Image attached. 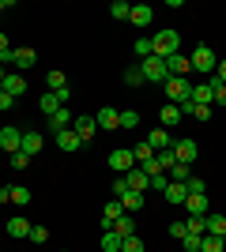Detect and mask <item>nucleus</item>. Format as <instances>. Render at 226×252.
Returning <instances> with one entry per match:
<instances>
[{
    "label": "nucleus",
    "mask_w": 226,
    "mask_h": 252,
    "mask_svg": "<svg viewBox=\"0 0 226 252\" xmlns=\"http://www.w3.org/2000/svg\"><path fill=\"white\" fill-rule=\"evenodd\" d=\"M151 45H155V57L170 61L173 53H177V45H181V34H177V31H159L155 38H151Z\"/></svg>",
    "instance_id": "nucleus-1"
},
{
    "label": "nucleus",
    "mask_w": 226,
    "mask_h": 252,
    "mask_svg": "<svg viewBox=\"0 0 226 252\" xmlns=\"http://www.w3.org/2000/svg\"><path fill=\"white\" fill-rule=\"evenodd\" d=\"M189 61H193V72H204V79H211V75H215V68H219V57L207 49V45H200Z\"/></svg>",
    "instance_id": "nucleus-2"
},
{
    "label": "nucleus",
    "mask_w": 226,
    "mask_h": 252,
    "mask_svg": "<svg viewBox=\"0 0 226 252\" xmlns=\"http://www.w3.org/2000/svg\"><path fill=\"white\" fill-rule=\"evenodd\" d=\"M162 87H166V98H170L173 105H181V102H189V98H193V83H189V79H177V75H170Z\"/></svg>",
    "instance_id": "nucleus-3"
},
{
    "label": "nucleus",
    "mask_w": 226,
    "mask_h": 252,
    "mask_svg": "<svg viewBox=\"0 0 226 252\" xmlns=\"http://www.w3.org/2000/svg\"><path fill=\"white\" fill-rule=\"evenodd\" d=\"M140 68H143V79H147V83H166V79H170V68H166L162 57H147Z\"/></svg>",
    "instance_id": "nucleus-4"
},
{
    "label": "nucleus",
    "mask_w": 226,
    "mask_h": 252,
    "mask_svg": "<svg viewBox=\"0 0 226 252\" xmlns=\"http://www.w3.org/2000/svg\"><path fill=\"white\" fill-rule=\"evenodd\" d=\"M109 169L117 173V177H125L129 169H136V158H132V147H117L113 155H109Z\"/></svg>",
    "instance_id": "nucleus-5"
},
{
    "label": "nucleus",
    "mask_w": 226,
    "mask_h": 252,
    "mask_svg": "<svg viewBox=\"0 0 226 252\" xmlns=\"http://www.w3.org/2000/svg\"><path fill=\"white\" fill-rule=\"evenodd\" d=\"M72 132L83 139V143H87V139H95V136H98V121H95V113H79V117L72 121Z\"/></svg>",
    "instance_id": "nucleus-6"
},
{
    "label": "nucleus",
    "mask_w": 226,
    "mask_h": 252,
    "mask_svg": "<svg viewBox=\"0 0 226 252\" xmlns=\"http://www.w3.org/2000/svg\"><path fill=\"white\" fill-rule=\"evenodd\" d=\"M196 155H200V147H196V139H173V158L177 162H185V166H193Z\"/></svg>",
    "instance_id": "nucleus-7"
},
{
    "label": "nucleus",
    "mask_w": 226,
    "mask_h": 252,
    "mask_svg": "<svg viewBox=\"0 0 226 252\" xmlns=\"http://www.w3.org/2000/svg\"><path fill=\"white\" fill-rule=\"evenodd\" d=\"M0 147L8 151V155H15V151H23V128H15V125L0 128Z\"/></svg>",
    "instance_id": "nucleus-8"
},
{
    "label": "nucleus",
    "mask_w": 226,
    "mask_h": 252,
    "mask_svg": "<svg viewBox=\"0 0 226 252\" xmlns=\"http://www.w3.org/2000/svg\"><path fill=\"white\" fill-rule=\"evenodd\" d=\"M95 121H98V132H113V128H121V113L113 109V105H102L95 113Z\"/></svg>",
    "instance_id": "nucleus-9"
},
{
    "label": "nucleus",
    "mask_w": 226,
    "mask_h": 252,
    "mask_svg": "<svg viewBox=\"0 0 226 252\" xmlns=\"http://www.w3.org/2000/svg\"><path fill=\"white\" fill-rule=\"evenodd\" d=\"M162 196H166V203H173V207H185V200H189V185H185V181H170Z\"/></svg>",
    "instance_id": "nucleus-10"
},
{
    "label": "nucleus",
    "mask_w": 226,
    "mask_h": 252,
    "mask_svg": "<svg viewBox=\"0 0 226 252\" xmlns=\"http://www.w3.org/2000/svg\"><path fill=\"white\" fill-rule=\"evenodd\" d=\"M185 211H189V219H204L207 215V192H189Z\"/></svg>",
    "instance_id": "nucleus-11"
},
{
    "label": "nucleus",
    "mask_w": 226,
    "mask_h": 252,
    "mask_svg": "<svg viewBox=\"0 0 226 252\" xmlns=\"http://www.w3.org/2000/svg\"><path fill=\"white\" fill-rule=\"evenodd\" d=\"M4 94H11V98L27 94V75H19V72H8V75H4Z\"/></svg>",
    "instance_id": "nucleus-12"
},
{
    "label": "nucleus",
    "mask_w": 226,
    "mask_h": 252,
    "mask_svg": "<svg viewBox=\"0 0 226 252\" xmlns=\"http://www.w3.org/2000/svg\"><path fill=\"white\" fill-rule=\"evenodd\" d=\"M166 68H170V75H177V79H189V72H193V61H189V57H181V53H173L170 61H166Z\"/></svg>",
    "instance_id": "nucleus-13"
},
{
    "label": "nucleus",
    "mask_w": 226,
    "mask_h": 252,
    "mask_svg": "<svg viewBox=\"0 0 226 252\" xmlns=\"http://www.w3.org/2000/svg\"><path fill=\"white\" fill-rule=\"evenodd\" d=\"M147 143L155 147V155H159V151H170V147H173L170 128H155V132H147Z\"/></svg>",
    "instance_id": "nucleus-14"
},
{
    "label": "nucleus",
    "mask_w": 226,
    "mask_h": 252,
    "mask_svg": "<svg viewBox=\"0 0 226 252\" xmlns=\"http://www.w3.org/2000/svg\"><path fill=\"white\" fill-rule=\"evenodd\" d=\"M125 181H129V192H147V189H151V177L143 173L140 166L129 169V173H125Z\"/></svg>",
    "instance_id": "nucleus-15"
},
{
    "label": "nucleus",
    "mask_w": 226,
    "mask_h": 252,
    "mask_svg": "<svg viewBox=\"0 0 226 252\" xmlns=\"http://www.w3.org/2000/svg\"><path fill=\"white\" fill-rule=\"evenodd\" d=\"M72 109H68V105H61V109H57L53 117H49V132H65V128H72Z\"/></svg>",
    "instance_id": "nucleus-16"
},
{
    "label": "nucleus",
    "mask_w": 226,
    "mask_h": 252,
    "mask_svg": "<svg viewBox=\"0 0 226 252\" xmlns=\"http://www.w3.org/2000/svg\"><path fill=\"white\" fill-rule=\"evenodd\" d=\"M129 23H136V27H151V23H155V8H147V4H132Z\"/></svg>",
    "instance_id": "nucleus-17"
},
{
    "label": "nucleus",
    "mask_w": 226,
    "mask_h": 252,
    "mask_svg": "<svg viewBox=\"0 0 226 252\" xmlns=\"http://www.w3.org/2000/svg\"><path fill=\"white\" fill-rule=\"evenodd\" d=\"M204 233H215V237H226V215H204Z\"/></svg>",
    "instance_id": "nucleus-18"
},
{
    "label": "nucleus",
    "mask_w": 226,
    "mask_h": 252,
    "mask_svg": "<svg viewBox=\"0 0 226 252\" xmlns=\"http://www.w3.org/2000/svg\"><path fill=\"white\" fill-rule=\"evenodd\" d=\"M45 147V139H42V132H23V155H38V151Z\"/></svg>",
    "instance_id": "nucleus-19"
},
{
    "label": "nucleus",
    "mask_w": 226,
    "mask_h": 252,
    "mask_svg": "<svg viewBox=\"0 0 226 252\" xmlns=\"http://www.w3.org/2000/svg\"><path fill=\"white\" fill-rule=\"evenodd\" d=\"M109 230H113V233L121 237V241H125V237H132V233H136V219H132V215H121V219L113 222Z\"/></svg>",
    "instance_id": "nucleus-20"
},
{
    "label": "nucleus",
    "mask_w": 226,
    "mask_h": 252,
    "mask_svg": "<svg viewBox=\"0 0 226 252\" xmlns=\"http://www.w3.org/2000/svg\"><path fill=\"white\" fill-rule=\"evenodd\" d=\"M121 215H125V203H121V200H109L106 207H102V219H106V222H102V226H106V230H109V226H113V222H117Z\"/></svg>",
    "instance_id": "nucleus-21"
},
{
    "label": "nucleus",
    "mask_w": 226,
    "mask_h": 252,
    "mask_svg": "<svg viewBox=\"0 0 226 252\" xmlns=\"http://www.w3.org/2000/svg\"><path fill=\"white\" fill-rule=\"evenodd\" d=\"M79 143H83V139L75 136L72 128H65V132H57V147H61V151H75Z\"/></svg>",
    "instance_id": "nucleus-22"
},
{
    "label": "nucleus",
    "mask_w": 226,
    "mask_h": 252,
    "mask_svg": "<svg viewBox=\"0 0 226 252\" xmlns=\"http://www.w3.org/2000/svg\"><path fill=\"white\" fill-rule=\"evenodd\" d=\"M132 158H136L140 166H147V162H155V147L143 139V143H136V147H132Z\"/></svg>",
    "instance_id": "nucleus-23"
},
{
    "label": "nucleus",
    "mask_w": 226,
    "mask_h": 252,
    "mask_svg": "<svg viewBox=\"0 0 226 252\" xmlns=\"http://www.w3.org/2000/svg\"><path fill=\"white\" fill-rule=\"evenodd\" d=\"M121 203H125V215H136V211L143 207V192H125Z\"/></svg>",
    "instance_id": "nucleus-24"
},
{
    "label": "nucleus",
    "mask_w": 226,
    "mask_h": 252,
    "mask_svg": "<svg viewBox=\"0 0 226 252\" xmlns=\"http://www.w3.org/2000/svg\"><path fill=\"white\" fill-rule=\"evenodd\" d=\"M159 121H162V128H173L177 121H181V109H177V105H162Z\"/></svg>",
    "instance_id": "nucleus-25"
},
{
    "label": "nucleus",
    "mask_w": 226,
    "mask_h": 252,
    "mask_svg": "<svg viewBox=\"0 0 226 252\" xmlns=\"http://www.w3.org/2000/svg\"><path fill=\"white\" fill-rule=\"evenodd\" d=\"M34 64H38L34 49H15V68H34Z\"/></svg>",
    "instance_id": "nucleus-26"
},
{
    "label": "nucleus",
    "mask_w": 226,
    "mask_h": 252,
    "mask_svg": "<svg viewBox=\"0 0 226 252\" xmlns=\"http://www.w3.org/2000/svg\"><path fill=\"white\" fill-rule=\"evenodd\" d=\"M27 233H31L27 219H8V237H27Z\"/></svg>",
    "instance_id": "nucleus-27"
},
{
    "label": "nucleus",
    "mask_w": 226,
    "mask_h": 252,
    "mask_svg": "<svg viewBox=\"0 0 226 252\" xmlns=\"http://www.w3.org/2000/svg\"><path fill=\"white\" fill-rule=\"evenodd\" d=\"M189 102H196V105H211V87H207V83H196Z\"/></svg>",
    "instance_id": "nucleus-28"
},
{
    "label": "nucleus",
    "mask_w": 226,
    "mask_h": 252,
    "mask_svg": "<svg viewBox=\"0 0 226 252\" xmlns=\"http://www.w3.org/2000/svg\"><path fill=\"white\" fill-rule=\"evenodd\" d=\"M226 249V237H215V233H204V245L200 252H223Z\"/></svg>",
    "instance_id": "nucleus-29"
},
{
    "label": "nucleus",
    "mask_w": 226,
    "mask_h": 252,
    "mask_svg": "<svg viewBox=\"0 0 226 252\" xmlns=\"http://www.w3.org/2000/svg\"><path fill=\"white\" fill-rule=\"evenodd\" d=\"M125 83H129V87H140V83H147V79H143V68H140V64L125 68Z\"/></svg>",
    "instance_id": "nucleus-30"
},
{
    "label": "nucleus",
    "mask_w": 226,
    "mask_h": 252,
    "mask_svg": "<svg viewBox=\"0 0 226 252\" xmlns=\"http://www.w3.org/2000/svg\"><path fill=\"white\" fill-rule=\"evenodd\" d=\"M45 83H49V91L57 94V91H65V87H68V79H65V72H45Z\"/></svg>",
    "instance_id": "nucleus-31"
},
{
    "label": "nucleus",
    "mask_w": 226,
    "mask_h": 252,
    "mask_svg": "<svg viewBox=\"0 0 226 252\" xmlns=\"http://www.w3.org/2000/svg\"><path fill=\"white\" fill-rule=\"evenodd\" d=\"M200 245H204V233H185V237H181L185 252H200Z\"/></svg>",
    "instance_id": "nucleus-32"
},
{
    "label": "nucleus",
    "mask_w": 226,
    "mask_h": 252,
    "mask_svg": "<svg viewBox=\"0 0 226 252\" xmlns=\"http://www.w3.org/2000/svg\"><path fill=\"white\" fill-rule=\"evenodd\" d=\"M102 252H121V237H117L113 230L102 233Z\"/></svg>",
    "instance_id": "nucleus-33"
},
{
    "label": "nucleus",
    "mask_w": 226,
    "mask_h": 252,
    "mask_svg": "<svg viewBox=\"0 0 226 252\" xmlns=\"http://www.w3.org/2000/svg\"><path fill=\"white\" fill-rule=\"evenodd\" d=\"M109 15H113V19H129V15H132V4H125V0H113V4H109Z\"/></svg>",
    "instance_id": "nucleus-34"
},
{
    "label": "nucleus",
    "mask_w": 226,
    "mask_h": 252,
    "mask_svg": "<svg viewBox=\"0 0 226 252\" xmlns=\"http://www.w3.org/2000/svg\"><path fill=\"white\" fill-rule=\"evenodd\" d=\"M166 173H170V181H189L193 177V169L185 166V162H173V169H166Z\"/></svg>",
    "instance_id": "nucleus-35"
},
{
    "label": "nucleus",
    "mask_w": 226,
    "mask_h": 252,
    "mask_svg": "<svg viewBox=\"0 0 226 252\" xmlns=\"http://www.w3.org/2000/svg\"><path fill=\"white\" fill-rule=\"evenodd\" d=\"M132 49H136V57H140V61H147V57H155V45H151V38H140V42L132 45Z\"/></svg>",
    "instance_id": "nucleus-36"
},
{
    "label": "nucleus",
    "mask_w": 226,
    "mask_h": 252,
    "mask_svg": "<svg viewBox=\"0 0 226 252\" xmlns=\"http://www.w3.org/2000/svg\"><path fill=\"white\" fill-rule=\"evenodd\" d=\"M155 162H159L162 173H166V169H173V162H177V158H173V147H170V151H159V155H155Z\"/></svg>",
    "instance_id": "nucleus-37"
},
{
    "label": "nucleus",
    "mask_w": 226,
    "mask_h": 252,
    "mask_svg": "<svg viewBox=\"0 0 226 252\" xmlns=\"http://www.w3.org/2000/svg\"><path fill=\"white\" fill-rule=\"evenodd\" d=\"M207 87H211V102H219V105H226V87L223 83H215V79H204Z\"/></svg>",
    "instance_id": "nucleus-38"
},
{
    "label": "nucleus",
    "mask_w": 226,
    "mask_h": 252,
    "mask_svg": "<svg viewBox=\"0 0 226 252\" xmlns=\"http://www.w3.org/2000/svg\"><path fill=\"white\" fill-rule=\"evenodd\" d=\"M121 128H140V113L136 109H121Z\"/></svg>",
    "instance_id": "nucleus-39"
},
{
    "label": "nucleus",
    "mask_w": 226,
    "mask_h": 252,
    "mask_svg": "<svg viewBox=\"0 0 226 252\" xmlns=\"http://www.w3.org/2000/svg\"><path fill=\"white\" fill-rule=\"evenodd\" d=\"M27 241H34V245H45V241H49V230H45V226H31Z\"/></svg>",
    "instance_id": "nucleus-40"
},
{
    "label": "nucleus",
    "mask_w": 226,
    "mask_h": 252,
    "mask_svg": "<svg viewBox=\"0 0 226 252\" xmlns=\"http://www.w3.org/2000/svg\"><path fill=\"white\" fill-rule=\"evenodd\" d=\"M57 109H61V102H57V94H53V91H49V94L42 98V113H45V117H53Z\"/></svg>",
    "instance_id": "nucleus-41"
},
{
    "label": "nucleus",
    "mask_w": 226,
    "mask_h": 252,
    "mask_svg": "<svg viewBox=\"0 0 226 252\" xmlns=\"http://www.w3.org/2000/svg\"><path fill=\"white\" fill-rule=\"evenodd\" d=\"M11 203L27 207V203H31V192H27V189H19V185H11Z\"/></svg>",
    "instance_id": "nucleus-42"
},
{
    "label": "nucleus",
    "mask_w": 226,
    "mask_h": 252,
    "mask_svg": "<svg viewBox=\"0 0 226 252\" xmlns=\"http://www.w3.org/2000/svg\"><path fill=\"white\" fill-rule=\"evenodd\" d=\"M121 252H143V241L132 233V237H125V241H121Z\"/></svg>",
    "instance_id": "nucleus-43"
},
{
    "label": "nucleus",
    "mask_w": 226,
    "mask_h": 252,
    "mask_svg": "<svg viewBox=\"0 0 226 252\" xmlns=\"http://www.w3.org/2000/svg\"><path fill=\"white\" fill-rule=\"evenodd\" d=\"M166 185H170V173H151V189L166 192Z\"/></svg>",
    "instance_id": "nucleus-44"
},
{
    "label": "nucleus",
    "mask_w": 226,
    "mask_h": 252,
    "mask_svg": "<svg viewBox=\"0 0 226 252\" xmlns=\"http://www.w3.org/2000/svg\"><path fill=\"white\" fill-rule=\"evenodd\" d=\"M11 166H15V169H27V166H31V155L15 151V155H11Z\"/></svg>",
    "instance_id": "nucleus-45"
},
{
    "label": "nucleus",
    "mask_w": 226,
    "mask_h": 252,
    "mask_svg": "<svg viewBox=\"0 0 226 252\" xmlns=\"http://www.w3.org/2000/svg\"><path fill=\"white\" fill-rule=\"evenodd\" d=\"M125 192H129V181H125V177H117V181H113V200H121Z\"/></svg>",
    "instance_id": "nucleus-46"
},
{
    "label": "nucleus",
    "mask_w": 226,
    "mask_h": 252,
    "mask_svg": "<svg viewBox=\"0 0 226 252\" xmlns=\"http://www.w3.org/2000/svg\"><path fill=\"white\" fill-rule=\"evenodd\" d=\"M185 230L189 233H204V219H185Z\"/></svg>",
    "instance_id": "nucleus-47"
},
{
    "label": "nucleus",
    "mask_w": 226,
    "mask_h": 252,
    "mask_svg": "<svg viewBox=\"0 0 226 252\" xmlns=\"http://www.w3.org/2000/svg\"><path fill=\"white\" fill-rule=\"evenodd\" d=\"M185 233H189V230H185V222H170V237H173V241H181Z\"/></svg>",
    "instance_id": "nucleus-48"
},
{
    "label": "nucleus",
    "mask_w": 226,
    "mask_h": 252,
    "mask_svg": "<svg viewBox=\"0 0 226 252\" xmlns=\"http://www.w3.org/2000/svg\"><path fill=\"white\" fill-rule=\"evenodd\" d=\"M211 79H215V83H223V87H226V61H219V68H215V75H211Z\"/></svg>",
    "instance_id": "nucleus-49"
},
{
    "label": "nucleus",
    "mask_w": 226,
    "mask_h": 252,
    "mask_svg": "<svg viewBox=\"0 0 226 252\" xmlns=\"http://www.w3.org/2000/svg\"><path fill=\"white\" fill-rule=\"evenodd\" d=\"M196 121H211V105H196Z\"/></svg>",
    "instance_id": "nucleus-50"
},
{
    "label": "nucleus",
    "mask_w": 226,
    "mask_h": 252,
    "mask_svg": "<svg viewBox=\"0 0 226 252\" xmlns=\"http://www.w3.org/2000/svg\"><path fill=\"white\" fill-rule=\"evenodd\" d=\"M185 185H189V192H207V189H204V181H200V177H189Z\"/></svg>",
    "instance_id": "nucleus-51"
},
{
    "label": "nucleus",
    "mask_w": 226,
    "mask_h": 252,
    "mask_svg": "<svg viewBox=\"0 0 226 252\" xmlns=\"http://www.w3.org/2000/svg\"><path fill=\"white\" fill-rule=\"evenodd\" d=\"M11 105H15V98H11V94H4V91H0V113H4V109H11Z\"/></svg>",
    "instance_id": "nucleus-52"
},
{
    "label": "nucleus",
    "mask_w": 226,
    "mask_h": 252,
    "mask_svg": "<svg viewBox=\"0 0 226 252\" xmlns=\"http://www.w3.org/2000/svg\"><path fill=\"white\" fill-rule=\"evenodd\" d=\"M0 203H11V185H4V189H0Z\"/></svg>",
    "instance_id": "nucleus-53"
},
{
    "label": "nucleus",
    "mask_w": 226,
    "mask_h": 252,
    "mask_svg": "<svg viewBox=\"0 0 226 252\" xmlns=\"http://www.w3.org/2000/svg\"><path fill=\"white\" fill-rule=\"evenodd\" d=\"M0 49H8V34H0Z\"/></svg>",
    "instance_id": "nucleus-54"
},
{
    "label": "nucleus",
    "mask_w": 226,
    "mask_h": 252,
    "mask_svg": "<svg viewBox=\"0 0 226 252\" xmlns=\"http://www.w3.org/2000/svg\"><path fill=\"white\" fill-rule=\"evenodd\" d=\"M4 75H8V72H4V68H0V91H4Z\"/></svg>",
    "instance_id": "nucleus-55"
},
{
    "label": "nucleus",
    "mask_w": 226,
    "mask_h": 252,
    "mask_svg": "<svg viewBox=\"0 0 226 252\" xmlns=\"http://www.w3.org/2000/svg\"><path fill=\"white\" fill-rule=\"evenodd\" d=\"M0 15H4V0H0Z\"/></svg>",
    "instance_id": "nucleus-56"
}]
</instances>
